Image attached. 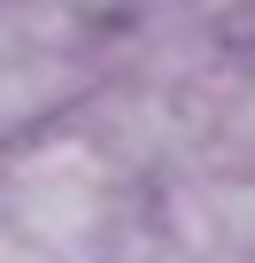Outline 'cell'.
Here are the masks:
<instances>
[{"instance_id": "3957f363", "label": "cell", "mask_w": 255, "mask_h": 263, "mask_svg": "<svg viewBox=\"0 0 255 263\" xmlns=\"http://www.w3.org/2000/svg\"><path fill=\"white\" fill-rule=\"evenodd\" d=\"M232 62H240V78H247V85H255V24H247V31H240V39H232Z\"/></svg>"}, {"instance_id": "7a4b0ae2", "label": "cell", "mask_w": 255, "mask_h": 263, "mask_svg": "<svg viewBox=\"0 0 255 263\" xmlns=\"http://www.w3.org/2000/svg\"><path fill=\"white\" fill-rule=\"evenodd\" d=\"M0 263H47V255H39V248H31L16 224H0Z\"/></svg>"}, {"instance_id": "6da1fadb", "label": "cell", "mask_w": 255, "mask_h": 263, "mask_svg": "<svg viewBox=\"0 0 255 263\" xmlns=\"http://www.w3.org/2000/svg\"><path fill=\"white\" fill-rule=\"evenodd\" d=\"M62 8H77V16L108 24V16H132V8H147V0H62Z\"/></svg>"}]
</instances>
